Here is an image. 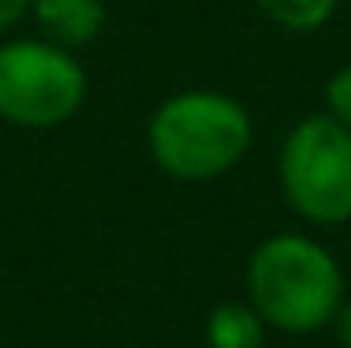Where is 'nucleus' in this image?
<instances>
[{"mask_svg":"<svg viewBox=\"0 0 351 348\" xmlns=\"http://www.w3.org/2000/svg\"><path fill=\"white\" fill-rule=\"evenodd\" d=\"M30 4H34V0H0V34H4V30H12L15 23L27 19Z\"/></svg>","mask_w":351,"mask_h":348,"instance_id":"nucleus-9","label":"nucleus"},{"mask_svg":"<svg viewBox=\"0 0 351 348\" xmlns=\"http://www.w3.org/2000/svg\"><path fill=\"white\" fill-rule=\"evenodd\" d=\"M280 192L311 225L351 221V128L329 113L299 120L280 143Z\"/></svg>","mask_w":351,"mask_h":348,"instance_id":"nucleus-4","label":"nucleus"},{"mask_svg":"<svg viewBox=\"0 0 351 348\" xmlns=\"http://www.w3.org/2000/svg\"><path fill=\"white\" fill-rule=\"evenodd\" d=\"M332 326H337V337H340V345L351 348V300L340 303V311H337V318H332Z\"/></svg>","mask_w":351,"mask_h":348,"instance_id":"nucleus-10","label":"nucleus"},{"mask_svg":"<svg viewBox=\"0 0 351 348\" xmlns=\"http://www.w3.org/2000/svg\"><path fill=\"white\" fill-rule=\"evenodd\" d=\"M254 4L277 27L291 30V34H311L337 15L340 0H254Z\"/></svg>","mask_w":351,"mask_h":348,"instance_id":"nucleus-7","label":"nucleus"},{"mask_svg":"<svg viewBox=\"0 0 351 348\" xmlns=\"http://www.w3.org/2000/svg\"><path fill=\"white\" fill-rule=\"evenodd\" d=\"M41 38L64 49H86L105 30V0H34L30 4Z\"/></svg>","mask_w":351,"mask_h":348,"instance_id":"nucleus-5","label":"nucleus"},{"mask_svg":"<svg viewBox=\"0 0 351 348\" xmlns=\"http://www.w3.org/2000/svg\"><path fill=\"white\" fill-rule=\"evenodd\" d=\"M146 143L157 169L183 184L217 180L236 169L254 143L247 105L221 90H180L149 116Z\"/></svg>","mask_w":351,"mask_h":348,"instance_id":"nucleus-1","label":"nucleus"},{"mask_svg":"<svg viewBox=\"0 0 351 348\" xmlns=\"http://www.w3.org/2000/svg\"><path fill=\"white\" fill-rule=\"evenodd\" d=\"M206 341L210 348H262L265 345V318L254 303H221L206 318Z\"/></svg>","mask_w":351,"mask_h":348,"instance_id":"nucleus-6","label":"nucleus"},{"mask_svg":"<svg viewBox=\"0 0 351 348\" xmlns=\"http://www.w3.org/2000/svg\"><path fill=\"white\" fill-rule=\"evenodd\" d=\"M90 79L71 49L49 38L0 45V120L27 131L68 124L86 102Z\"/></svg>","mask_w":351,"mask_h":348,"instance_id":"nucleus-3","label":"nucleus"},{"mask_svg":"<svg viewBox=\"0 0 351 348\" xmlns=\"http://www.w3.org/2000/svg\"><path fill=\"white\" fill-rule=\"evenodd\" d=\"M325 113L332 120H340L344 128H351V64L337 68L325 82Z\"/></svg>","mask_w":351,"mask_h":348,"instance_id":"nucleus-8","label":"nucleus"},{"mask_svg":"<svg viewBox=\"0 0 351 348\" xmlns=\"http://www.w3.org/2000/svg\"><path fill=\"white\" fill-rule=\"evenodd\" d=\"M247 300L280 334H317L344 303V270L325 244L277 232L247 262Z\"/></svg>","mask_w":351,"mask_h":348,"instance_id":"nucleus-2","label":"nucleus"}]
</instances>
